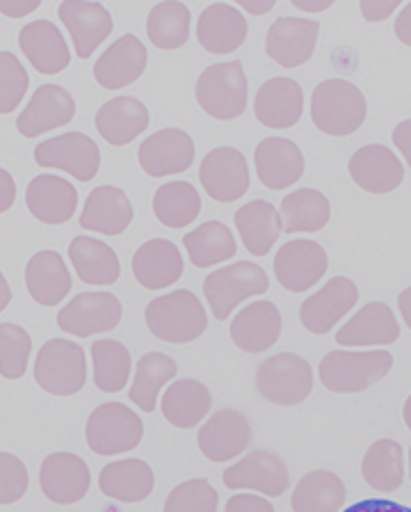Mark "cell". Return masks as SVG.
Wrapping results in <instances>:
<instances>
[{
  "label": "cell",
  "instance_id": "54",
  "mask_svg": "<svg viewBox=\"0 0 411 512\" xmlns=\"http://www.w3.org/2000/svg\"><path fill=\"white\" fill-rule=\"evenodd\" d=\"M393 144L400 149V154L405 156L407 165L411 167V119H405V122L393 128Z\"/></svg>",
  "mask_w": 411,
  "mask_h": 512
},
{
  "label": "cell",
  "instance_id": "8",
  "mask_svg": "<svg viewBox=\"0 0 411 512\" xmlns=\"http://www.w3.org/2000/svg\"><path fill=\"white\" fill-rule=\"evenodd\" d=\"M85 437L96 455H119L133 451L142 442L144 423L131 407L103 403L87 419Z\"/></svg>",
  "mask_w": 411,
  "mask_h": 512
},
{
  "label": "cell",
  "instance_id": "57",
  "mask_svg": "<svg viewBox=\"0 0 411 512\" xmlns=\"http://www.w3.org/2000/svg\"><path fill=\"white\" fill-rule=\"evenodd\" d=\"M238 3H240V7H243L245 12H249V14H256V16L268 14V12H272V10H274V3H272V0H238Z\"/></svg>",
  "mask_w": 411,
  "mask_h": 512
},
{
  "label": "cell",
  "instance_id": "16",
  "mask_svg": "<svg viewBox=\"0 0 411 512\" xmlns=\"http://www.w3.org/2000/svg\"><path fill=\"white\" fill-rule=\"evenodd\" d=\"M197 442L211 462L236 460L252 442V426L238 410H220L201 426Z\"/></svg>",
  "mask_w": 411,
  "mask_h": 512
},
{
  "label": "cell",
  "instance_id": "56",
  "mask_svg": "<svg viewBox=\"0 0 411 512\" xmlns=\"http://www.w3.org/2000/svg\"><path fill=\"white\" fill-rule=\"evenodd\" d=\"M396 37L405 46H411V3L400 12L396 19Z\"/></svg>",
  "mask_w": 411,
  "mask_h": 512
},
{
  "label": "cell",
  "instance_id": "30",
  "mask_svg": "<svg viewBox=\"0 0 411 512\" xmlns=\"http://www.w3.org/2000/svg\"><path fill=\"white\" fill-rule=\"evenodd\" d=\"M133 275L137 284L149 291H160L179 282L183 275L179 247L165 238L147 240L133 256Z\"/></svg>",
  "mask_w": 411,
  "mask_h": 512
},
{
  "label": "cell",
  "instance_id": "31",
  "mask_svg": "<svg viewBox=\"0 0 411 512\" xmlns=\"http://www.w3.org/2000/svg\"><path fill=\"white\" fill-rule=\"evenodd\" d=\"M94 124L101 138L112 147H126L137 135L147 131L149 110L133 96H119V99L103 103L101 110L96 112Z\"/></svg>",
  "mask_w": 411,
  "mask_h": 512
},
{
  "label": "cell",
  "instance_id": "26",
  "mask_svg": "<svg viewBox=\"0 0 411 512\" xmlns=\"http://www.w3.org/2000/svg\"><path fill=\"white\" fill-rule=\"evenodd\" d=\"M247 19L238 7L217 3L206 7L197 21L199 44L213 55H229L238 51L247 39Z\"/></svg>",
  "mask_w": 411,
  "mask_h": 512
},
{
  "label": "cell",
  "instance_id": "7",
  "mask_svg": "<svg viewBox=\"0 0 411 512\" xmlns=\"http://www.w3.org/2000/svg\"><path fill=\"white\" fill-rule=\"evenodd\" d=\"M256 389L272 405L293 407L309 398L313 389V371L306 359L293 352H281L259 366Z\"/></svg>",
  "mask_w": 411,
  "mask_h": 512
},
{
  "label": "cell",
  "instance_id": "37",
  "mask_svg": "<svg viewBox=\"0 0 411 512\" xmlns=\"http://www.w3.org/2000/svg\"><path fill=\"white\" fill-rule=\"evenodd\" d=\"M281 215V231L286 234H313V231L325 229L332 215V206L329 199L322 192L313 188H302L297 192H290L284 197L279 206Z\"/></svg>",
  "mask_w": 411,
  "mask_h": 512
},
{
  "label": "cell",
  "instance_id": "12",
  "mask_svg": "<svg viewBox=\"0 0 411 512\" xmlns=\"http://www.w3.org/2000/svg\"><path fill=\"white\" fill-rule=\"evenodd\" d=\"M124 316L122 302L112 293H80L58 314V327L74 336L110 332Z\"/></svg>",
  "mask_w": 411,
  "mask_h": 512
},
{
  "label": "cell",
  "instance_id": "10",
  "mask_svg": "<svg viewBox=\"0 0 411 512\" xmlns=\"http://www.w3.org/2000/svg\"><path fill=\"white\" fill-rule=\"evenodd\" d=\"M199 181L215 202H238L249 190L247 158L233 147H217L201 160Z\"/></svg>",
  "mask_w": 411,
  "mask_h": 512
},
{
  "label": "cell",
  "instance_id": "21",
  "mask_svg": "<svg viewBox=\"0 0 411 512\" xmlns=\"http://www.w3.org/2000/svg\"><path fill=\"white\" fill-rule=\"evenodd\" d=\"M348 170L352 181L361 190L373 195H386L396 190L405 179V167L400 158L384 144H366L350 158Z\"/></svg>",
  "mask_w": 411,
  "mask_h": 512
},
{
  "label": "cell",
  "instance_id": "45",
  "mask_svg": "<svg viewBox=\"0 0 411 512\" xmlns=\"http://www.w3.org/2000/svg\"><path fill=\"white\" fill-rule=\"evenodd\" d=\"M147 35L160 51H176L190 39V10L183 3H160L147 19Z\"/></svg>",
  "mask_w": 411,
  "mask_h": 512
},
{
  "label": "cell",
  "instance_id": "27",
  "mask_svg": "<svg viewBox=\"0 0 411 512\" xmlns=\"http://www.w3.org/2000/svg\"><path fill=\"white\" fill-rule=\"evenodd\" d=\"M19 46L39 74L55 76L69 67L71 55L62 32L51 21H32L19 32Z\"/></svg>",
  "mask_w": 411,
  "mask_h": 512
},
{
  "label": "cell",
  "instance_id": "29",
  "mask_svg": "<svg viewBox=\"0 0 411 512\" xmlns=\"http://www.w3.org/2000/svg\"><path fill=\"white\" fill-rule=\"evenodd\" d=\"M281 336V314L268 300L247 304L231 323V339L240 350L259 352L270 350Z\"/></svg>",
  "mask_w": 411,
  "mask_h": 512
},
{
  "label": "cell",
  "instance_id": "51",
  "mask_svg": "<svg viewBox=\"0 0 411 512\" xmlns=\"http://www.w3.org/2000/svg\"><path fill=\"white\" fill-rule=\"evenodd\" d=\"M398 0H384V3H373V0H364L361 3V14L366 16L370 23H382L398 10Z\"/></svg>",
  "mask_w": 411,
  "mask_h": 512
},
{
  "label": "cell",
  "instance_id": "13",
  "mask_svg": "<svg viewBox=\"0 0 411 512\" xmlns=\"http://www.w3.org/2000/svg\"><path fill=\"white\" fill-rule=\"evenodd\" d=\"M90 467L74 453H53L39 469V487L48 501L58 506H71L90 492Z\"/></svg>",
  "mask_w": 411,
  "mask_h": 512
},
{
  "label": "cell",
  "instance_id": "32",
  "mask_svg": "<svg viewBox=\"0 0 411 512\" xmlns=\"http://www.w3.org/2000/svg\"><path fill=\"white\" fill-rule=\"evenodd\" d=\"M133 222V206L126 192L115 186H101L87 197L80 224L83 229L96 231L103 236H119Z\"/></svg>",
  "mask_w": 411,
  "mask_h": 512
},
{
  "label": "cell",
  "instance_id": "33",
  "mask_svg": "<svg viewBox=\"0 0 411 512\" xmlns=\"http://www.w3.org/2000/svg\"><path fill=\"white\" fill-rule=\"evenodd\" d=\"M26 286L30 298L42 307H55L71 291V275L64 259L53 250L37 252L26 266Z\"/></svg>",
  "mask_w": 411,
  "mask_h": 512
},
{
  "label": "cell",
  "instance_id": "3",
  "mask_svg": "<svg viewBox=\"0 0 411 512\" xmlns=\"http://www.w3.org/2000/svg\"><path fill=\"white\" fill-rule=\"evenodd\" d=\"M391 368L393 355L389 350H334L320 362V382L334 394H361L386 378Z\"/></svg>",
  "mask_w": 411,
  "mask_h": 512
},
{
  "label": "cell",
  "instance_id": "1",
  "mask_svg": "<svg viewBox=\"0 0 411 512\" xmlns=\"http://www.w3.org/2000/svg\"><path fill=\"white\" fill-rule=\"evenodd\" d=\"M366 110V96L350 80H325L311 96L313 124L318 131L334 138H348L357 133L366 119Z\"/></svg>",
  "mask_w": 411,
  "mask_h": 512
},
{
  "label": "cell",
  "instance_id": "18",
  "mask_svg": "<svg viewBox=\"0 0 411 512\" xmlns=\"http://www.w3.org/2000/svg\"><path fill=\"white\" fill-rule=\"evenodd\" d=\"M76 115V101L60 85H42L32 94L28 108L16 119V131L23 138H37L46 131L67 126Z\"/></svg>",
  "mask_w": 411,
  "mask_h": 512
},
{
  "label": "cell",
  "instance_id": "59",
  "mask_svg": "<svg viewBox=\"0 0 411 512\" xmlns=\"http://www.w3.org/2000/svg\"><path fill=\"white\" fill-rule=\"evenodd\" d=\"M398 307H400L402 318H405L407 327L411 330V286L405 288V291L398 295Z\"/></svg>",
  "mask_w": 411,
  "mask_h": 512
},
{
  "label": "cell",
  "instance_id": "42",
  "mask_svg": "<svg viewBox=\"0 0 411 512\" xmlns=\"http://www.w3.org/2000/svg\"><path fill=\"white\" fill-rule=\"evenodd\" d=\"M201 211V197L188 181L165 183L153 197V213L169 229H183L197 220Z\"/></svg>",
  "mask_w": 411,
  "mask_h": 512
},
{
  "label": "cell",
  "instance_id": "28",
  "mask_svg": "<svg viewBox=\"0 0 411 512\" xmlns=\"http://www.w3.org/2000/svg\"><path fill=\"white\" fill-rule=\"evenodd\" d=\"M26 206L30 215L44 224H64L74 218L78 192L69 181L53 174H42L30 181L26 190Z\"/></svg>",
  "mask_w": 411,
  "mask_h": 512
},
{
  "label": "cell",
  "instance_id": "53",
  "mask_svg": "<svg viewBox=\"0 0 411 512\" xmlns=\"http://www.w3.org/2000/svg\"><path fill=\"white\" fill-rule=\"evenodd\" d=\"M14 202H16L14 176L7 170H0V213L10 211Z\"/></svg>",
  "mask_w": 411,
  "mask_h": 512
},
{
  "label": "cell",
  "instance_id": "50",
  "mask_svg": "<svg viewBox=\"0 0 411 512\" xmlns=\"http://www.w3.org/2000/svg\"><path fill=\"white\" fill-rule=\"evenodd\" d=\"M224 512H274V506L270 501H265L263 496L236 494L231 496Z\"/></svg>",
  "mask_w": 411,
  "mask_h": 512
},
{
  "label": "cell",
  "instance_id": "60",
  "mask_svg": "<svg viewBox=\"0 0 411 512\" xmlns=\"http://www.w3.org/2000/svg\"><path fill=\"white\" fill-rule=\"evenodd\" d=\"M12 300V291H10V284H7V279L3 277V272H0V314H3L7 304Z\"/></svg>",
  "mask_w": 411,
  "mask_h": 512
},
{
  "label": "cell",
  "instance_id": "44",
  "mask_svg": "<svg viewBox=\"0 0 411 512\" xmlns=\"http://www.w3.org/2000/svg\"><path fill=\"white\" fill-rule=\"evenodd\" d=\"M94 384L106 394H119L131 378V352L115 339H101L92 346Z\"/></svg>",
  "mask_w": 411,
  "mask_h": 512
},
{
  "label": "cell",
  "instance_id": "55",
  "mask_svg": "<svg viewBox=\"0 0 411 512\" xmlns=\"http://www.w3.org/2000/svg\"><path fill=\"white\" fill-rule=\"evenodd\" d=\"M39 0H19V3H7V0H0V14L10 16V19H21V16H28L35 10H39Z\"/></svg>",
  "mask_w": 411,
  "mask_h": 512
},
{
  "label": "cell",
  "instance_id": "52",
  "mask_svg": "<svg viewBox=\"0 0 411 512\" xmlns=\"http://www.w3.org/2000/svg\"><path fill=\"white\" fill-rule=\"evenodd\" d=\"M345 512H411V508L386 499H368L354 503V506H350Z\"/></svg>",
  "mask_w": 411,
  "mask_h": 512
},
{
  "label": "cell",
  "instance_id": "14",
  "mask_svg": "<svg viewBox=\"0 0 411 512\" xmlns=\"http://www.w3.org/2000/svg\"><path fill=\"white\" fill-rule=\"evenodd\" d=\"M229 490H254L265 496H281L290 485L286 462L272 451H254L222 474Z\"/></svg>",
  "mask_w": 411,
  "mask_h": 512
},
{
  "label": "cell",
  "instance_id": "22",
  "mask_svg": "<svg viewBox=\"0 0 411 512\" xmlns=\"http://www.w3.org/2000/svg\"><path fill=\"white\" fill-rule=\"evenodd\" d=\"M400 339V325L389 304L370 302L336 332L338 346H391Z\"/></svg>",
  "mask_w": 411,
  "mask_h": 512
},
{
  "label": "cell",
  "instance_id": "36",
  "mask_svg": "<svg viewBox=\"0 0 411 512\" xmlns=\"http://www.w3.org/2000/svg\"><path fill=\"white\" fill-rule=\"evenodd\" d=\"M236 227L247 252L265 256L281 234V215L277 208L263 199H254L236 211Z\"/></svg>",
  "mask_w": 411,
  "mask_h": 512
},
{
  "label": "cell",
  "instance_id": "62",
  "mask_svg": "<svg viewBox=\"0 0 411 512\" xmlns=\"http://www.w3.org/2000/svg\"><path fill=\"white\" fill-rule=\"evenodd\" d=\"M409 480H411V448H409Z\"/></svg>",
  "mask_w": 411,
  "mask_h": 512
},
{
  "label": "cell",
  "instance_id": "49",
  "mask_svg": "<svg viewBox=\"0 0 411 512\" xmlns=\"http://www.w3.org/2000/svg\"><path fill=\"white\" fill-rule=\"evenodd\" d=\"M28 467L12 453H0V506H12L28 492Z\"/></svg>",
  "mask_w": 411,
  "mask_h": 512
},
{
  "label": "cell",
  "instance_id": "24",
  "mask_svg": "<svg viewBox=\"0 0 411 512\" xmlns=\"http://www.w3.org/2000/svg\"><path fill=\"white\" fill-rule=\"evenodd\" d=\"M144 69H147V48L135 35H124L96 60L94 78L106 90H122L133 85Z\"/></svg>",
  "mask_w": 411,
  "mask_h": 512
},
{
  "label": "cell",
  "instance_id": "17",
  "mask_svg": "<svg viewBox=\"0 0 411 512\" xmlns=\"http://www.w3.org/2000/svg\"><path fill=\"white\" fill-rule=\"evenodd\" d=\"M320 35L318 21L295 19V16H281L268 30V48L270 58L284 69L302 67L304 62L313 58Z\"/></svg>",
  "mask_w": 411,
  "mask_h": 512
},
{
  "label": "cell",
  "instance_id": "9",
  "mask_svg": "<svg viewBox=\"0 0 411 512\" xmlns=\"http://www.w3.org/2000/svg\"><path fill=\"white\" fill-rule=\"evenodd\" d=\"M35 163L67 172L78 181H92L99 174L101 151L90 135L64 133L39 144L35 149Z\"/></svg>",
  "mask_w": 411,
  "mask_h": 512
},
{
  "label": "cell",
  "instance_id": "11",
  "mask_svg": "<svg viewBox=\"0 0 411 512\" xmlns=\"http://www.w3.org/2000/svg\"><path fill=\"white\" fill-rule=\"evenodd\" d=\"M327 252L313 240H290L274 256V277L290 293H304L325 277Z\"/></svg>",
  "mask_w": 411,
  "mask_h": 512
},
{
  "label": "cell",
  "instance_id": "2",
  "mask_svg": "<svg viewBox=\"0 0 411 512\" xmlns=\"http://www.w3.org/2000/svg\"><path fill=\"white\" fill-rule=\"evenodd\" d=\"M149 332L165 343L197 341L208 327L204 304L192 291H174L151 300L144 311Z\"/></svg>",
  "mask_w": 411,
  "mask_h": 512
},
{
  "label": "cell",
  "instance_id": "19",
  "mask_svg": "<svg viewBox=\"0 0 411 512\" xmlns=\"http://www.w3.org/2000/svg\"><path fill=\"white\" fill-rule=\"evenodd\" d=\"M140 167L149 176H169L188 170L195 160V142L181 128H163L142 142Z\"/></svg>",
  "mask_w": 411,
  "mask_h": 512
},
{
  "label": "cell",
  "instance_id": "43",
  "mask_svg": "<svg viewBox=\"0 0 411 512\" xmlns=\"http://www.w3.org/2000/svg\"><path fill=\"white\" fill-rule=\"evenodd\" d=\"M179 373V366L172 357L163 355V352H149L144 355L135 368V378L131 387V400L140 407L142 412L156 410V400L160 389L165 387L169 380H174V375Z\"/></svg>",
  "mask_w": 411,
  "mask_h": 512
},
{
  "label": "cell",
  "instance_id": "34",
  "mask_svg": "<svg viewBox=\"0 0 411 512\" xmlns=\"http://www.w3.org/2000/svg\"><path fill=\"white\" fill-rule=\"evenodd\" d=\"M153 471L144 460L128 458L110 462L101 469L99 487L108 499L119 503H140L153 492Z\"/></svg>",
  "mask_w": 411,
  "mask_h": 512
},
{
  "label": "cell",
  "instance_id": "38",
  "mask_svg": "<svg viewBox=\"0 0 411 512\" xmlns=\"http://www.w3.org/2000/svg\"><path fill=\"white\" fill-rule=\"evenodd\" d=\"M211 391L199 380H179L163 396V416L174 428H195L211 412Z\"/></svg>",
  "mask_w": 411,
  "mask_h": 512
},
{
  "label": "cell",
  "instance_id": "4",
  "mask_svg": "<svg viewBox=\"0 0 411 512\" xmlns=\"http://www.w3.org/2000/svg\"><path fill=\"white\" fill-rule=\"evenodd\" d=\"M197 103L206 115L220 122H233L247 110L249 83L243 64L224 62L204 69L197 80Z\"/></svg>",
  "mask_w": 411,
  "mask_h": 512
},
{
  "label": "cell",
  "instance_id": "39",
  "mask_svg": "<svg viewBox=\"0 0 411 512\" xmlns=\"http://www.w3.org/2000/svg\"><path fill=\"white\" fill-rule=\"evenodd\" d=\"M361 476L377 492L391 494L405 480V455L402 446L393 439H380L368 448L361 462Z\"/></svg>",
  "mask_w": 411,
  "mask_h": 512
},
{
  "label": "cell",
  "instance_id": "25",
  "mask_svg": "<svg viewBox=\"0 0 411 512\" xmlns=\"http://www.w3.org/2000/svg\"><path fill=\"white\" fill-rule=\"evenodd\" d=\"M302 87L290 78H272L259 87L254 99V115L268 128H290L302 119Z\"/></svg>",
  "mask_w": 411,
  "mask_h": 512
},
{
  "label": "cell",
  "instance_id": "23",
  "mask_svg": "<svg viewBox=\"0 0 411 512\" xmlns=\"http://www.w3.org/2000/svg\"><path fill=\"white\" fill-rule=\"evenodd\" d=\"M254 165L261 183L270 190L295 186L304 174L302 149L286 138L263 140L254 151Z\"/></svg>",
  "mask_w": 411,
  "mask_h": 512
},
{
  "label": "cell",
  "instance_id": "6",
  "mask_svg": "<svg viewBox=\"0 0 411 512\" xmlns=\"http://www.w3.org/2000/svg\"><path fill=\"white\" fill-rule=\"evenodd\" d=\"M268 286L270 279L261 266L240 261L211 272L204 279V295L211 304V314L217 320H227L238 304H243L247 298H254V295H263L268 291Z\"/></svg>",
  "mask_w": 411,
  "mask_h": 512
},
{
  "label": "cell",
  "instance_id": "15",
  "mask_svg": "<svg viewBox=\"0 0 411 512\" xmlns=\"http://www.w3.org/2000/svg\"><path fill=\"white\" fill-rule=\"evenodd\" d=\"M359 300V288L348 277H334L302 302L300 320L311 334L332 332L338 320L350 314Z\"/></svg>",
  "mask_w": 411,
  "mask_h": 512
},
{
  "label": "cell",
  "instance_id": "58",
  "mask_svg": "<svg viewBox=\"0 0 411 512\" xmlns=\"http://www.w3.org/2000/svg\"><path fill=\"white\" fill-rule=\"evenodd\" d=\"M293 5L302 12H325L334 5V0H293Z\"/></svg>",
  "mask_w": 411,
  "mask_h": 512
},
{
  "label": "cell",
  "instance_id": "48",
  "mask_svg": "<svg viewBox=\"0 0 411 512\" xmlns=\"http://www.w3.org/2000/svg\"><path fill=\"white\" fill-rule=\"evenodd\" d=\"M30 78L14 53H0V115H10L28 92Z\"/></svg>",
  "mask_w": 411,
  "mask_h": 512
},
{
  "label": "cell",
  "instance_id": "61",
  "mask_svg": "<svg viewBox=\"0 0 411 512\" xmlns=\"http://www.w3.org/2000/svg\"><path fill=\"white\" fill-rule=\"evenodd\" d=\"M402 419H405L407 428L411 430V396L405 400V410H402Z\"/></svg>",
  "mask_w": 411,
  "mask_h": 512
},
{
  "label": "cell",
  "instance_id": "35",
  "mask_svg": "<svg viewBox=\"0 0 411 512\" xmlns=\"http://www.w3.org/2000/svg\"><path fill=\"white\" fill-rule=\"evenodd\" d=\"M69 259L74 263L80 282L92 286H110L122 275L115 250L103 240L78 236L69 245Z\"/></svg>",
  "mask_w": 411,
  "mask_h": 512
},
{
  "label": "cell",
  "instance_id": "41",
  "mask_svg": "<svg viewBox=\"0 0 411 512\" xmlns=\"http://www.w3.org/2000/svg\"><path fill=\"white\" fill-rule=\"evenodd\" d=\"M185 250L190 254V261L195 268H211L217 263L233 259L236 256V240L231 229L222 222H204L195 231H190L183 238Z\"/></svg>",
  "mask_w": 411,
  "mask_h": 512
},
{
  "label": "cell",
  "instance_id": "46",
  "mask_svg": "<svg viewBox=\"0 0 411 512\" xmlns=\"http://www.w3.org/2000/svg\"><path fill=\"white\" fill-rule=\"evenodd\" d=\"M32 352L30 334L19 325L0 323V375L7 380H19L28 371Z\"/></svg>",
  "mask_w": 411,
  "mask_h": 512
},
{
  "label": "cell",
  "instance_id": "47",
  "mask_svg": "<svg viewBox=\"0 0 411 512\" xmlns=\"http://www.w3.org/2000/svg\"><path fill=\"white\" fill-rule=\"evenodd\" d=\"M217 501L220 496L208 480H185L169 492L165 512H217Z\"/></svg>",
  "mask_w": 411,
  "mask_h": 512
},
{
  "label": "cell",
  "instance_id": "20",
  "mask_svg": "<svg viewBox=\"0 0 411 512\" xmlns=\"http://www.w3.org/2000/svg\"><path fill=\"white\" fill-rule=\"evenodd\" d=\"M60 21L69 30L76 55L80 60L92 58L112 32V16L101 3H83V0H67L58 7Z\"/></svg>",
  "mask_w": 411,
  "mask_h": 512
},
{
  "label": "cell",
  "instance_id": "5",
  "mask_svg": "<svg viewBox=\"0 0 411 512\" xmlns=\"http://www.w3.org/2000/svg\"><path fill=\"white\" fill-rule=\"evenodd\" d=\"M35 380L51 396L78 394L87 382L85 350L67 339L46 341L35 362Z\"/></svg>",
  "mask_w": 411,
  "mask_h": 512
},
{
  "label": "cell",
  "instance_id": "40",
  "mask_svg": "<svg viewBox=\"0 0 411 512\" xmlns=\"http://www.w3.org/2000/svg\"><path fill=\"white\" fill-rule=\"evenodd\" d=\"M345 501V483L332 471H311L297 483L290 508L293 512H338Z\"/></svg>",
  "mask_w": 411,
  "mask_h": 512
}]
</instances>
